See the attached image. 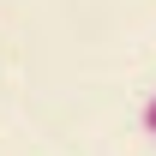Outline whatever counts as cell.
I'll return each instance as SVG.
<instances>
[{"instance_id": "1", "label": "cell", "mask_w": 156, "mask_h": 156, "mask_svg": "<svg viewBox=\"0 0 156 156\" xmlns=\"http://www.w3.org/2000/svg\"><path fill=\"white\" fill-rule=\"evenodd\" d=\"M144 132H156V96H150V108H144Z\"/></svg>"}]
</instances>
